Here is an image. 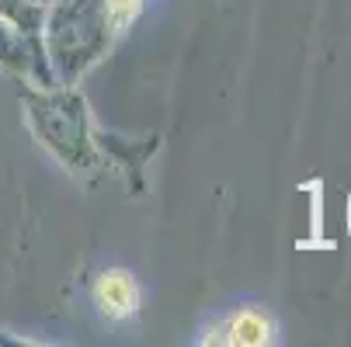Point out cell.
I'll return each instance as SVG.
<instances>
[{
  "instance_id": "cell-2",
  "label": "cell",
  "mask_w": 351,
  "mask_h": 347,
  "mask_svg": "<svg viewBox=\"0 0 351 347\" xmlns=\"http://www.w3.org/2000/svg\"><path fill=\"white\" fill-rule=\"evenodd\" d=\"M271 320L258 309H240L233 313L223 326H219V337H209V344H237V347H258V344H268L271 340Z\"/></svg>"
},
{
  "instance_id": "cell-3",
  "label": "cell",
  "mask_w": 351,
  "mask_h": 347,
  "mask_svg": "<svg viewBox=\"0 0 351 347\" xmlns=\"http://www.w3.org/2000/svg\"><path fill=\"white\" fill-rule=\"evenodd\" d=\"M139 8H143V0H108V11H112V21L115 25L132 21L139 14Z\"/></svg>"
},
{
  "instance_id": "cell-4",
  "label": "cell",
  "mask_w": 351,
  "mask_h": 347,
  "mask_svg": "<svg viewBox=\"0 0 351 347\" xmlns=\"http://www.w3.org/2000/svg\"><path fill=\"white\" fill-rule=\"evenodd\" d=\"M348 219H351V205H348Z\"/></svg>"
},
{
  "instance_id": "cell-1",
  "label": "cell",
  "mask_w": 351,
  "mask_h": 347,
  "mask_svg": "<svg viewBox=\"0 0 351 347\" xmlns=\"http://www.w3.org/2000/svg\"><path fill=\"white\" fill-rule=\"evenodd\" d=\"M94 303L101 306V313L108 320H125L136 313L139 306V288L132 281L129 271H105L101 281L94 288Z\"/></svg>"
}]
</instances>
